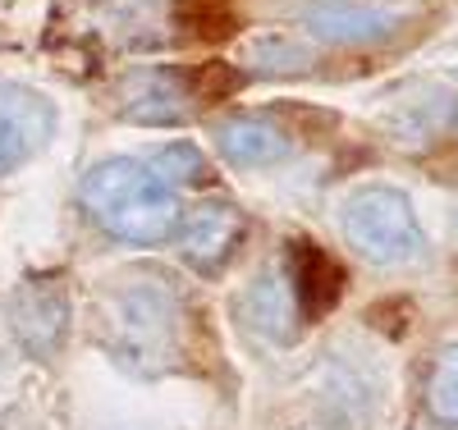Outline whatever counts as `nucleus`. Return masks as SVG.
<instances>
[{"label":"nucleus","mask_w":458,"mask_h":430,"mask_svg":"<svg viewBox=\"0 0 458 430\" xmlns=\"http://www.w3.org/2000/svg\"><path fill=\"white\" fill-rule=\"evenodd\" d=\"M79 198L106 233H114L120 243H133V248L165 243L179 224L174 183L157 165L129 161V156H114V161L92 165L83 174Z\"/></svg>","instance_id":"1"},{"label":"nucleus","mask_w":458,"mask_h":430,"mask_svg":"<svg viewBox=\"0 0 458 430\" xmlns=\"http://www.w3.org/2000/svg\"><path fill=\"white\" fill-rule=\"evenodd\" d=\"M97 334L124 367L157 375L179 353V298L157 275H133L101 302Z\"/></svg>","instance_id":"2"},{"label":"nucleus","mask_w":458,"mask_h":430,"mask_svg":"<svg viewBox=\"0 0 458 430\" xmlns=\"http://www.w3.org/2000/svg\"><path fill=\"white\" fill-rule=\"evenodd\" d=\"M344 233L371 266H408L427 252V233L399 188H358L344 207Z\"/></svg>","instance_id":"3"},{"label":"nucleus","mask_w":458,"mask_h":430,"mask_svg":"<svg viewBox=\"0 0 458 430\" xmlns=\"http://www.w3.org/2000/svg\"><path fill=\"white\" fill-rule=\"evenodd\" d=\"M243 233H248V220L234 202L207 198L179 224V257L193 266L198 275H220V270L229 266V257L239 252Z\"/></svg>","instance_id":"4"},{"label":"nucleus","mask_w":458,"mask_h":430,"mask_svg":"<svg viewBox=\"0 0 458 430\" xmlns=\"http://www.w3.org/2000/svg\"><path fill=\"white\" fill-rule=\"evenodd\" d=\"M55 133V105L23 83H0V174L28 165Z\"/></svg>","instance_id":"5"},{"label":"nucleus","mask_w":458,"mask_h":430,"mask_svg":"<svg viewBox=\"0 0 458 430\" xmlns=\"http://www.w3.org/2000/svg\"><path fill=\"white\" fill-rule=\"evenodd\" d=\"M403 14H408V10L390 5V0H321V5L302 10V23H308L321 42L358 46V42L390 37Z\"/></svg>","instance_id":"6"},{"label":"nucleus","mask_w":458,"mask_h":430,"mask_svg":"<svg viewBox=\"0 0 458 430\" xmlns=\"http://www.w3.org/2000/svg\"><path fill=\"white\" fill-rule=\"evenodd\" d=\"M188 101H198L188 78L170 69H142L120 88V114L129 124H183L193 114Z\"/></svg>","instance_id":"7"},{"label":"nucleus","mask_w":458,"mask_h":430,"mask_svg":"<svg viewBox=\"0 0 458 430\" xmlns=\"http://www.w3.org/2000/svg\"><path fill=\"white\" fill-rule=\"evenodd\" d=\"M216 151L239 170H261L289 156V129H280L271 114H234L216 124Z\"/></svg>","instance_id":"8"},{"label":"nucleus","mask_w":458,"mask_h":430,"mask_svg":"<svg viewBox=\"0 0 458 430\" xmlns=\"http://www.w3.org/2000/svg\"><path fill=\"white\" fill-rule=\"evenodd\" d=\"M289 284H293L302 321H321L326 311H335V302L344 293V270L330 252H321L308 239H298L289 248Z\"/></svg>","instance_id":"9"},{"label":"nucleus","mask_w":458,"mask_h":430,"mask_svg":"<svg viewBox=\"0 0 458 430\" xmlns=\"http://www.w3.org/2000/svg\"><path fill=\"white\" fill-rule=\"evenodd\" d=\"M174 23L198 42H225L239 32V14L229 0H174Z\"/></svg>","instance_id":"10"},{"label":"nucleus","mask_w":458,"mask_h":430,"mask_svg":"<svg viewBox=\"0 0 458 430\" xmlns=\"http://www.w3.org/2000/svg\"><path fill=\"white\" fill-rule=\"evenodd\" d=\"M427 408L436 421L458 426V343H445L427 380Z\"/></svg>","instance_id":"11"},{"label":"nucleus","mask_w":458,"mask_h":430,"mask_svg":"<svg viewBox=\"0 0 458 430\" xmlns=\"http://www.w3.org/2000/svg\"><path fill=\"white\" fill-rule=\"evenodd\" d=\"M188 88H193L198 101H225V97H234L243 88V73L234 64H225V60H207V64H198L193 73H188Z\"/></svg>","instance_id":"12"},{"label":"nucleus","mask_w":458,"mask_h":430,"mask_svg":"<svg viewBox=\"0 0 458 430\" xmlns=\"http://www.w3.org/2000/svg\"><path fill=\"white\" fill-rule=\"evenodd\" d=\"M151 165H157L170 183H202V179H207V161H202V156H198L193 147H188V142L165 147Z\"/></svg>","instance_id":"13"},{"label":"nucleus","mask_w":458,"mask_h":430,"mask_svg":"<svg viewBox=\"0 0 458 430\" xmlns=\"http://www.w3.org/2000/svg\"><path fill=\"white\" fill-rule=\"evenodd\" d=\"M252 60L266 69V73H298V69H308L312 64V55L308 51H298L293 42H284V37H271V42H257L252 46Z\"/></svg>","instance_id":"14"}]
</instances>
